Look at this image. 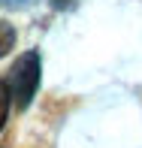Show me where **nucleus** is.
<instances>
[{
  "label": "nucleus",
  "instance_id": "nucleus-1",
  "mask_svg": "<svg viewBox=\"0 0 142 148\" xmlns=\"http://www.w3.org/2000/svg\"><path fill=\"white\" fill-rule=\"evenodd\" d=\"M36 88H39V55L36 51H24L9 73V94H12L18 109H27L33 103Z\"/></svg>",
  "mask_w": 142,
  "mask_h": 148
},
{
  "label": "nucleus",
  "instance_id": "nucleus-2",
  "mask_svg": "<svg viewBox=\"0 0 142 148\" xmlns=\"http://www.w3.org/2000/svg\"><path fill=\"white\" fill-rule=\"evenodd\" d=\"M12 45H15V27H12L9 21H3V18H0V58L9 55Z\"/></svg>",
  "mask_w": 142,
  "mask_h": 148
},
{
  "label": "nucleus",
  "instance_id": "nucleus-3",
  "mask_svg": "<svg viewBox=\"0 0 142 148\" xmlns=\"http://www.w3.org/2000/svg\"><path fill=\"white\" fill-rule=\"evenodd\" d=\"M9 100H12V94H9V85H6V82H0V130H3V124H6V115H9Z\"/></svg>",
  "mask_w": 142,
  "mask_h": 148
},
{
  "label": "nucleus",
  "instance_id": "nucleus-4",
  "mask_svg": "<svg viewBox=\"0 0 142 148\" xmlns=\"http://www.w3.org/2000/svg\"><path fill=\"white\" fill-rule=\"evenodd\" d=\"M6 6H9V9H21V6H30L33 0H3Z\"/></svg>",
  "mask_w": 142,
  "mask_h": 148
}]
</instances>
